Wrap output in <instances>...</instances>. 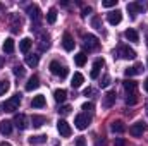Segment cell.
<instances>
[{
	"mask_svg": "<svg viewBox=\"0 0 148 146\" xmlns=\"http://www.w3.org/2000/svg\"><path fill=\"white\" fill-rule=\"evenodd\" d=\"M19 105H21V95L17 93V95L10 96L5 103H2V105H0V108H3L5 112H16V110L19 108Z\"/></svg>",
	"mask_w": 148,
	"mask_h": 146,
	"instance_id": "1",
	"label": "cell"
},
{
	"mask_svg": "<svg viewBox=\"0 0 148 146\" xmlns=\"http://www.w3.org/2000/svg\"><path fill=\"white\" fill-rule=\"evenodd\" d=\"M50 72L53 74V76H59V77H66L67 72H69V69L66 65H62L60 62L53 60V62H50Z\"/></svg>",
	"mask_w": 148,
	"mask_h": 146,
	"instance_id": "2",
	"label": "cell"
},
{
	"mask_svg": "<svg viewBox=\"0 0 148 146\" xmlns=\"http://www.w3.org/2000/svg\"><path fill=\"white\" fill-rule=\"evenodd\" d=\"M145 9H147V3L145 2H131V3H127V10H129L131 17H136V14L143 12Z\"/></svg>",
	"mask_w": 148,
	"mask_h": 146,
	"instance_id": "3",
	"label": "cell"
},
{
	"mask_svg": "<svg viewBox=\"0 0 148 146\" xmlns=\"http://www.w3.org/2000/svg\"><path fill=\"white\" fill-rule=\"evenodd\" d=\"M90 122H91V119H90V115L88 113H79V115H76V119H74V124H76V127L77 129H86L88 126H90Z\"/></svg>",
	"mask_w": 148,
	"mask_h": 146,
	"instance_id": "4",
	"label": "cell"
},
{
	"mask_svg": "<svg viewBox=\"0 0 148 146\" xmlns=\"http://www.w3.org/2000/svg\"><path fill=\"white\" fill-rule=\"evenodd\" d=\"M12 124L19 129V131H24V129H28V117L24 115V113H17L16 117H14V120H12Z\"/></svg>",
	"mask_w": 148,
	"mask_h": 146,
	"instance_id": "5",
	"label": "cell"
},
{
	"mask_svg": "<svg viewBox=\"0 0 148 146\" xmlns=\"http://www.w3.org/2000/svg\"><path fill=\"white\" fill-rule=\"evenodd\" d=\"M57 131L60 132V136L62 138H69L71 134H73V129H71V126L64 120V119H60L59 122H57Z\"/></svg>",
	"mask_w": 148,
	"mask_h": 146,
	"instance_id": "6",
	"label": "cell"
},
{
	"mask_svg": "<svg viewBox=\"0 0 148 146\" xmlns=\"http://www.w3.org/2000/svg\"><path fill=\"white\" fill-rule=\"evenodd\" d=\"M145 131H147V124H145V122H136V124H133V126L129 127V134L134 136V138L143 136Z\"/></svg>",
	"mask_w": 148,
	"mask_h": 146,
	"instance_id": "7",
	"label": "cell"
},
{
	"mask_svg": "<svg viewBox=\"0 0 148 146\" xmlns=\"http://www.w3.org/2000/svg\"><path fill=\"white\" fill-rule=\"evenodd\" d=\"M26 14H29V17L33 19V23H38V21L41 19V10H40V7H38L36 3L28 5V7H26Z\"/></svg>",
	"mask_w": 148,
	"mask_h": 146,
	"instance_id": "8",
	"label": "cell"
},
{
	"mask_svg": "<svg viewBox=\"0 0 148 146\" xmlns=\"http://www.w3.org/2000/svg\"><path fill=\"white\" fill-rule=\"evenodd\" d=\"M84 48H88V50H97L98 46H100V41H98V38L93 36V35H84Z\"/></svg>",
	"mask_w": 148,
	"mask_h": 146,
	"instance_id": "9",
	"label": "cell"
},
{
	"mask_svg": "<svg viewBox=\"0 0 148 146\" xmlns=\"http://www.w3.org/2000/svg\"><path fill=\"white\" fill-rule=\"evenodd\" d=\"M107 21H109V24H112V26L119 24V23L122 21V12H121L119 9H115V10L109 12V14H107Z\"/></svg>",
	"mask_w": 148,
	"mask_h": 146,
	"instance_id": "10",
	"label": "cell"
},
{
	"mask_svg": "<svg viewBox=\"0 0 148 146\" xmlns=\"http://www.w3.org/2000/svg\"><path fill=\"white\" fill-rule=\"evenodd\" d=\"M119 53H121V57L126 59V60H133V59H136V52H134L133 48L126 46V45H122V46L119 48Z\"/></svg>",
	"mask_w": 148,
	"mask_h": 146,
	"instance_id": "11",
	"label": "cell"
},
{
	"mask_svg": "<svg viewBox=\"0 0 148 146\" xmlns=\"http://www.w3.org/2000/svg\"><path fill=\"white\" fill-rule=\"evenodd\" d=\"M115 98H117L115 91H109V93H107V95L103 96L102 107H103V108H112V107H114V103H115Z\"/></svg>",
	"mask_w": 148,
	"mask_h": 146,
	"instance_id": "12",
	"label": "cell"
},
{
	"mask_svg": "<svg viewBox=\"0 0 148 146\" xmlns=\"http://www.w3.org/2000/svg\"><path fill=\"white\" fill-rule=\"evenodd\" d=\"M74 38L69 35V33H64V36H62V46H64V50H67V52H73L74 50Z\"/></svg>",
	"mask_w": 148,
	"mask_h": 146,
	"instance_id": "13",
	"label": "cell"
},
{
	"mask_svg": "<svg viewBox=\"0 0 148 146\" xmlns=\"http://www.w3.org/2000/svg\"><path fill=\"white\" fill-rule=\"evenodd\" d=\"M103 64H105V62H103V59H97V60L93 62V71H91V74H90V76H91V79H97V77L100 76V69L103 67Z\"/></svg>",
	"mask_w": 148,
	"mask_h": 146,
	"instance_id": "14",
	"label": "cell"
},
{
	"mask_svg": "<svg viewBox=\"0 0 148 146\" xmlns=\"http://www.w3.org/2000/svg\"><path fill=\"white\" fill-rule=\"evenodd\" d=\"M40 88V77L38 76H31L26 83V91H33V89H38Z\"/></svg>",
	"mask_w": 148,
	"mask_h": 146,
	"instance_id": "15",
	"label": "cell"
},
{
	"mask_svg": "<svg viewBox=\"0 0 148 146\" xmlns=\"http://www.w3.org/2000/svg\"><path fill=\"white\" fill-rule=\"evenodd\" d=\"M66 98H67V91H66V89H60V88H59V89L53 91V100H55L57 103H64Z\"/></svg>",
	"mask_w": 148,
	"mask_h": 146,
	"instance_id": "16",
	"label": "cell"
},
{
	"mask_svg": "<svg viewBox=\"0 0 148 146\" xmlns=\"http://www.w3.org/2000/svg\"><path fill=\"white\" fill-rule=\"evenodd\" d=\"M10 132H12V122L10 120H2L0 122V134L9 136Z\"/></svg>",
	"mask_w": 148,
	"mask_h": 146,
	"instance_id": "17",
	"label": "cell"
},
{
	"mask_svg": "<svg viewBox=\"0 0 148 146\" xmlns=\"http://www.w3.org/2000/svg\"><path fill=\"white\" fill-rule=\"evenodd\" d=\"M141 72H143V64H136V65H133V67H129V69L124 71V74H126L127 77L136 76V74H141Z\"/></svg>",
	"mask_w": 148,
	"mask_h": 146,
	"instance_id": "18",
	"label": "cell"
},
{
	"mask_svg": "<svg viewBox=\"0 0 148 146\" xmlns=\"http://www.w3.org/2000/svg\"><path fill=\"white\" fill-rule=\"evenodd\" d=\"M112 132H115V134H122L124 131H126V126H124V122H121V120H114L110 126Z\"/></svg>",
	"mask_w": 148,
	"mask_h": 146,
	"instance_id": "19",
	"label": "cell"
},
{
	"mask_svg": "<svg viewBox=\"0 0 148 146\" xmlns=\"http://www.w3.org/2000/svg\"><path fill=\"white\" fill-rule=\"evenodd\" d=\"M31 45H33V41H31L29 38H23V40L19 41V50H21L23 53H28L29 48H31Z\"/></svg>",
	"mask_w": 148,
	"mask_h": 146,
	"instance_id": "20",
	"label": "cell"
},
{
	"mask_svg": "<svg viewBox=\"0 0 148 146\" xmlns=\"http://www.w3.org/2000/svg\"><path fill=\"white\" fill-rule=\"evenodd\" d=\"M136 88H138V83H136V81H133V79H127V81H124V89L127 91V95H131V93H136Z\"/></svg>",
	"mask_w": 148,
	"mask_h": 146,
	"instance_id": "21",
	"label": "cell"
},
{
	"mask_svg": "<svg viewBox=\"0 0 148 146\" xmlns=\"http://www.w3.org/2000/svg\"><path fill=\"white\" fill-rule=\"evenodd\" d=\"M124 38H126V40H129V41H133V43H136V41L140 40L138 33H136L133 28H129V29H126V31H124Z\"/></svg>",
	"mask_w": 148,
	"mask_h": 146,
	"instance_id": "22",
	"label": "cell"
},
{
	"mask_svg": "<svg viewBox=\"0 0 148 146\" xmlns=\"http://www.w3.org/2000/svg\"><path fill=\"white\" fill-rule=\"evenodd\" d=\"M83 81H84L83 74H81V72H74L73 79H71V86H73V88H79V86L83 84Z\"/></svg>",
	"mask_w": 148,
	"mask_h": 146,
	"instance_id": "23",
	"label": "cell"
},
{
	"mask_svg": "<svg viewBox=\"0 0 148 146\" xmlns=\"http://www.w3.org/2000/svg\"><path fill=\"white\" fill-rule=\"evenodd\" d=\"M45 96L43 95H38V96H35L33 98V102H31V107H35V108H43L45 107Z\"/></svg>",
	"mask_w": 148,
	"mask_h": 146,
	"instance_id": "24",
	"label": "cell"
},
{
	"mask_svg": "<svg viewBox=\"0 0 148 146\" xmlns=\"http://www.w3.org/2000/svg\"><path fill=\"white\" fill-rule=\"evenodd\" d=\"M38 62H40V55L36 53H31V55H26V64L29 65V67H36Z\"/></svg>",
	"mask_w": 148,
	"mask_h": 146,
	"instance_id": "25",
	"label": "cell"
},
{
	"mask_svg": "<svg viewBox=\"0 0 148 146\" xmlns=\"http://www.w3.org/2000/svg\"><path fill=\"white\" fill-rule=\"evenodd\" d=\"M28 141H29V145H43V143H45V141H47V136H45V134H38V136H31V138H29V139H28Z\"/></svg>",
	"mask_w": 148,
	"mask_h": 146,
	"instance_id": "26",
	"label": "cell"
},
{
	"mask_svg": "<svg viewBox=\"0 0 148 146\" xmlns=\"http://www.w3.org/2000/svg\"><path fill=\"white\" fill-rule=\"evenodd\" d=\"M55 21H57V9L52 7V9H48V12H47V23H48V24H53Z\"/></svg>",
	"mask_w": 148,
	"mask_h": 146,
	"instance_id": "27",
	"label": "cell"
},
{
	"mask_svg": "<svg viewBox=\"0 0 148 146\" xmlns=\"http://www.w3.org/2000/svg\"><path fill=\"white\" fill-rule=\"evenodd\" d=\"M21 26H23V19H21L19 16H12V26H10V28H12V31H14V33H17V31L21 29Z\"/></svg>",
	"mask_w": 148,
	"mask_h": 146,
	"instance_id": "28",
	"label": "cell"
},
{
	"mask_svg": "<svg viewBox=\"0 0 148 146\" xmlns=\"http://www.w3.org/2000/svg\"><path fill=\"white\" fill-rule=\"evenodd\" d=\"M14 46H16V45H14V40H12V38H7V40L3 41V52H5V53H12V52H14Z\"/></svg>",
	"mask_w": 148,
	"mask_h": 146,
	"instance_id": "29",
	"label": "cell"
},
{
	"mask_svg": "<svg viewBox=\"0 0 148 146\" xmlns=\"http://www.w3.org/2000/svg\"><path fill=\"white\" fill-rule=\"evenodd\" d=\"M31 124H33V127H41L45 124V117L43 115H33L31 117Z\"/></svg>",
	"mask_w": 148,
	"mask_h": 146,
	"instance_id": "30",
	"label": "cell"
},
{
	"mask_svg": "<svg viewBox=\"0 0 148 146\" xmlns=\"http://www.w3.org/2000/svg\"><path fill=\"white\" fill-rule=\"evenodd\" d=\"M50 48V41H48V35H43L41 40H40V50L41 52H45V50H48Z\"/></svg>",
	"mask_w": 148,
	"mask_h": 146,
	"instance_id": "31",
	"label": "cell"
},
{
	"mask_svg": "<svg viewBox=\"0 0 148 146\" xmlns=\"http://www.w3.org/2000/svg\"><path fill=\"white\" fill-rule=\"evenodd\" d=\"M74 62H76V65H79V67H83L84 64H86V55L81 52V53H77V55H74Z\"/></svg>",
	"mask_w": 148,
	"mask_h": 146,
	"instance_id": "32",
	"label": "cell"
},
{
	"mask_svg": "<svg viewBox=\"0 0 148 146\" xmlns=\"http://www.w3.org/2000/svg\"><path fill=\"white\" fill-rule=\"evenodd\" d=\"M126 103H127V105H136V103H138V95H136V93H131V95H127V98H126Z\"/></svg>",
	"mask_w": 148,
	"mask_h": 146,
	"instance_id": "33",
	"label": "cell"
},
{
	"mask_svg": "<svg viewBox=\"0 0 148 146\" xmlns=\"http://www.w3.org/2000/svg\"><path fill=\"white\" fill-rule=\"evenodd\" d=\"M24 72H26V71H24V67H23V65H14V74H16L17 77H23Z\"/></svg>",
	"mask_w": 148,
	"mask_h": 146,
	"instance_id": "34",
	"label": "cell"
},
{
	"mask_svg": "<svg viewBox=\"0 0 148 146\" xmlns=\"http://www.w3.org/2000/svg\"><path fill=\"white\" fill-rule=\"evenodd\" d=\"M71 107H69V105H62V107H59V110H57V112H59V113H60V115H67V113H71Z\"/></svg>",
	"mask_w": 148,
	"mask_h": 146,
	"instance_id": "35",
	"label": "cell"
},
{
	"mask_svg": "<svg viewBox=\"0 0 148 146\" xmlns=\"http://www.w3.org/2000/svg\"><path fill=\"white\" fill-rule=\"evenodd\" d=\"M91 26L97 28V29H102V23H100V17H98V16H95V17L91 19Z\"/></svg>",
	"mask_w": 148,
	"mask_h": 146,
	"instance_id": "36",
	"label": "cell"
},
{
	"mask_svg": "<svg viewBox=\"0 0 148 146\" xmlns=\"http://www.w3.org/2000/svg\"><path fill=\"white\" fill-rule=\"evenodd\" d=\"M109 84H110V76H107V74H105V76L100 79V86H102V88H107Z\"/></svg>",
	"mask_w": 148,
	"mask_h": 146,
	"instance_id": "37",
	"label": "cell"
},
{
	"mask_svg": "<svg viewBox=\"0 0 148 146\" xmlns=\"http://www.w3.org/2000/svg\"><path fill=\"white\" fill-rule=\"evenodd\" d=\"M115 5H117V0H103L102 2V7H107V9L115 7Z\"/></svg>",
	"mask_w": 148,
	"mask_h": 146,
	"instance_id": "38",
	"label": "cell"
},
{
	"mask_svg": "<svg viewBox=\"0 0 148 146\" xmlns=\"http://www.w3.org/2000/svg\"><path fill=\"white\" fill-rule=\"evenodd\" d=\"M9 86H10L9 81H0V95H3V93L9 89Z\"/></svg>",
	"mask_w": 148,
	"mask_h": 146,
	"instance_id": "39",
	"label": "cell"
},
{
	"mask_svg": "<svg viewBox=\"0 0 148 146\" xmlns=\"http://www.w3.org/2000/svg\"><path fill=\"white\" fill-rule=\"evenodd\" d=\"M76 146H86V139H84L83 136H79V138L76 139Z\"/></svg>",
	"mask_w": 148,
	"mask_h": 146,
	"instance_id": "40",
	"label": "cell"
},
{
	"mask_svg": "<svg viewBox=\"0 0 148 146\" xmlns=\"http://www.w3.org/2000/svg\"><path fill=\"white\" fill-rule=\"evenodd\" d=\"M81 12H83L81 16H83V17H86L88 14H91V7H83V10H81Z\"/></svg>",
	"mask_w": 148,
	"mask_h": 146,
	"instance_id": "41",
	"label": "cell"
},
{
	"mask_svg": "<svg viewBox=\"0 0 148 146\" xmlns=\"http://www.w3.org/2000/svg\"><path fill=\"white\" fill-rule=\"evenodd\" d=\"M83 110H84V112L93 110V103H83Z\"/></svg>",
	"mask_w": 148,
	"mask_h": 146,
	"instance_id": "42",
	"label": "cell"
},
{
	"mask_svg": "<svg viewBox=\"0 0 148 146\" xmlns=\"http://www.w3.org/2000/svg\"><path fill=\"white\" fill-rule=\"evenodd\" d=\"M115 146H126V141L121 139V138H117V139H115Z\"/></svg>",
	"mask_w": 148,
	"mask_h": 146,
	"instance_id": "43",
	"label": "cell"
},
{
	"mask_svg": "<svg viewBox=\"0 0 148 146\" xmlns=\"http://www.w3.org/2000/svg\"><path fill=\"white\" fill-rule=\"evenodd\" d=\"M91 93H93V89H91V88H86V89L83 91V95H84V96H90Z\"/></svg>",
	"mask_w": 148,
	"mask_h": 146,
	"instance_id": "44",
	"label": "cell"
},
{
	"mask_svg": "<svg viewBox=\"0 0 148 146\" xmlns=\"http://www.w3.org/2000/svg\"><path fill=\"white\" fill-rule=\"evenodd\" d=\"M0 146H12V145H10V143H7V141H2V143H0Z\"/></svg>",
	"mask_w": 148,
	"mask_h": 146,
	"instance_id": "45",
	"label": "cell"
},
{
	"mask_svg": "<svg viewBox=\"0 0 148 146\" xmlns=\"http://www.w3.org/2000/svg\"><path fill=\"white\" fill-rule=\"evenodd\" d=\"M3 62H5V60H3V57L0 55V69H2V65H3Z\"/></svg>",
	"mask_w": 148,
	"mask_h": 146,
	"instance_id": "46",
	"label": "cell"
},
{
	"mask_svg": "<svg viewBox=\"0 0 148 146\" xmlns=\"http://www.w3.org/2000/svg\"><path fill=\"white\" fill-rule=\"evenodd\" d=\"M143 86H145V89H147V91H148V79H147V81H145V83H143Z\"/></svg>",
	"mask_w": 148,
	"mask_h": 146,
	"instance_id": "47",
	"label": "cell"
},
{
	"mask_svg": "<svg viewBox=\"0 0 148 146\" xmlns=\"http://www.w3.org/2000/svg\"><path fill=\"white\" fill-rule=\"evenodd\" d=\"M147 46H148V35H147Z\"/></svg>",
	"mask_w": 148,
	"mask_h": 146,
	"instance_id": "48",
	"label": "cell"
},
{
	"mask_svg": "<svg viewBox=\"0 0 148 146\" xmlns=\"http://www.w3.org/2000/svg\"><path fill=\"white\" fill-rule=\"evenodd\" d=\"M147 115H148V105H147Z\"/></svg>",
	"mask_w": 148,
	"mask_h": 146,
	"instance_id": "49",
	"label": "cell"
}]
</instances>
